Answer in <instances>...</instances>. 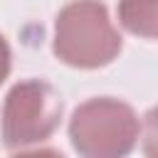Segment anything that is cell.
<instances>
[{"instance_id":"cell-5","label":"cell","mask_w":158,"mask_h":158,"mask_svg":"<svg viewBox=\"0 0 158 158\" xmlns=\"http://www.w3.org/2000/svg\"><path fill=\"white\" fill-rule=\"evenodd\" d=\"M10 74V47H7V40L0 35V84L7 79Z\"/></svg>"},{"instance_id":"cell-4","label":"cell","mask_w":158,"mask_h":158,"mask_svg":"<svg viewBox=\"0 0 158 158\" xmlns=\"http://www.w3.org/2000/svg\"><path fill=\"white\" fill-rule=\"evenodd\" d=\"M118 20L128 32L146 40H156L158 0H118Z\"/></svg>"},{"instance_id":"cell-3","label":"cell","mask_w":158,"mask_h":158,"mask_svg":"<svg viewBox=\"0 0 158 158\" xmlns=\"http://www.w3.org/2000/svg\"><path fill=\"white\" fill-rule=\"evenodd\" d=\"M64 101L44 79L17 81L2 104V143L7 151H25L49 141L62 121Z\"/></svg>"},{"instance_id":"cell-2","label":"cell","mask_w":158,"mask_h":158,"mask_svg":"<svg viewBox=\"0 0 158 158\" xmlns=\"http://www.w3.org/2000/svg\"><path fill=\"white\" fill-rule=\"evenodd\" d=\"M141 136L136 111L111 96H99L79 104L69 121V141L77 153L86 158L126 156Z\"/></svg>"},{"instance_id":"cell-1","label":"cell","mask_w":158,"mask_h":158,"mask_svg":"<svg viewBox=\"0 0 158 158\" xmlns=\"http://www.w3.org/2000/svg\"><path fill=\"white\" fill-rule=\"evenodd\" d=\"M54 57L67 67L99 69L121 52V35L99 0H72L54 20Z\"/></svg>"}]
</instances>
